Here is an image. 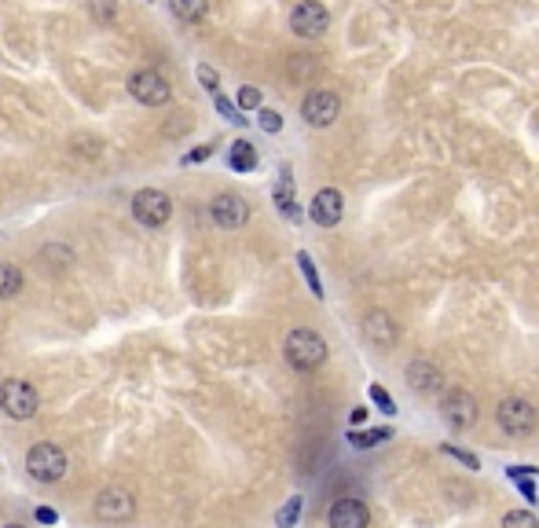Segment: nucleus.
<instances>
[{
  "mask_svg": "<svg viewBox=\"0 0 539 528\" xmlns=\"http://www.w3.org/2000/svg\"><path fill=\"white\" fill-rule=\"evenodd\" d=\"M301 507H305V499H301V495H290V499L283 502V510L276 514V524H279V528H293V524L301 521Z\"/></svg>",
  "mask_w": 539,
  "mask_h": 528,
  "instance_id": "aec40b11",
  "label": "nucleus"
},
{
  "mask_svg": "<svg viewBox=\"0 0 539 528\" xmlns=\"http://www.w3.org/2000/svg\"><path fill=\"white\" fill-rule=\"evenodd\" d=\"M298 264H301V272H305V279H308L312 294H315V297H323V283H320V272H315V264H312V257L305 254V249H301V254H298Z\"/></svg>",
  "mask_w": 539,
  "mask_h": 528,
  "instance_id": "5701e85b",
  "label": "nucleus"
},
{
  "mask_svg": "<svg viewBox=\"0 0 539 528\" xmlns=\"http://www.w3.org/2000/svg\"><path fill=\"white\" fill-rule=\"evenodd\" d=\"M327 22H330V15H327V8L320 4V0H301V4L293 8V15H290V27H293L298 37H320L327 30Z\"/></svg>",
  "mask_w": 539,
  "mask_h": 528,
  "instance_id": "9d476101",
  "label": "nucleus"
},
{
  "mask_svg": "<svg viewBox=\"0 0 539 528\" xmlns=\"http://www.w3.org/2000/svg\"><path fill=\"white\" fill-rule=\"evenodd\" d=\"M371 400L385 411V415H397V404H393V396H389L382 386H371Z\"/></svg>",
  "mask_w": 539,
  "mask_h": 528,
  "instance_id": "c85d7f7f",
  "label": "nucleus"
},
{
  "mask_svg": "<svg viewBox=\"0 0 539 528\" xmlns=\"http://www.w3.org/2000/svg\"><path fill=\"white\" fill-rule=\"evenodd\" d=\"M257 125H261L264 133H279V129H283V118H279L276 111H268V107H264V111L257 114Z\"/></svg>",
  "mask_w": 539,
  "mask_h": 528,
  "instance_id": "bb28decb",
  "label": "nucleus"
},
{
  "mask_svg": "<svg viewBox=\"0 0 539 528\" xmlns=\"http://www.w3.org/2000/svg\"><path fill=\"white\" fill-rule=\"evenodd\" d=\"M129 92L143 107H162V103H169V96H173V88H169V81L158 70H136L129 81Z\"/></svg>",
  "mask_w": 539,
  "mask_h": 528,
  "instance_id": "6e6552de",
  "label": "nucleus"
},
{
  "mask_svg": "<svg viewBox=\"0 0 539 528\" xmlns=\"http://www.w3.org/2000/svg\"><path fill=\"white\" fill-rule=\"evenodd\" d=\"M513 485L521 488V495L525 499H535V488H532V477H513Z\"/></svg>",
  "mask_w": 539,
  "mask_h": 528,
  "instance_id": "473e14b6",
  "label": "nucleus"
},
{
  "mask_svg": "<svg viewBox=\"0 0 539 528\" xmlns=\"http://www.w3.org/2000/svg\"><path fill=\"white\" fill-rule=\"evenodd\" d=\"M349 422H353V425H363V422H367V408H353Z\"/></svg>",
  "mask_w": 539,
  "mask_h": 528,
  "instance_id": "c9c22d12",
  "label": "nucleus"
},
{
  "mask_svg": "<svg viewBox=\"0 0 539 528\" xmlns=\"http://www.w3.org/2000/svg\"><path fill=\"white\" fill-rule=\"evenodd\" d=\"M56 257V264H52V272H66L70 264H73V254L66 246H59V242H52V246H44L41 249V261H52Z\"/></svg>",
  "mask_w": 539,
  "mask_h": 528,
  "instance_id": "4be33fe9",
  "label": "nucleus"
},
{
  "mask_svg": "<svg viewBox=\"0 0 539 528\" xmlns=\"http://www.w3.org/2000/svg\"><path fill=\"white\" fill-rule=\"evenodd\" d=\"M194 73H199V81H202V88H209V92H216V85H220V78H216V70L213 66H199V70H194Z\"/></svg>",
  "mask_w": 539,
  "mask_h": 528,
  "instance_id": "c756f323",
  "label": "nucleus"
},
{
  "mask_svg": "<svg viewBox=\"0 0 539 528\" xmlns=\"http://www.w3.org/2000/svg\"><path fill=\"white\" fill-rule=\"evenodd\" d=\"M133 217L140 224H147V228H162V224L173 217V198H169L165 191H158V187H143L133 198Z\"/></svg>",
  "mask_w": 539,
  "mask_h": 528,
  "instance_id": "423d86ee",
  "label": "nucleus"
},
{
  "mask_svg": "<svg viewBox=\"0 0 539 528\" xmlns=\"http://www.w3.org/2000/svg\"><path fill=\"white\" fill-rule=\"evenodd\" d=\"M496 418H499V430L510 433V437H528L539 425V411L528 404L525 396H506L503 404L496 408Z\"/></svg>",
  "mask_w": 539,
  "mask_h": 528,
  "instance_id": "f03ea898",
  "label": "nucleus"
},
{
  "mask_svg": "<svg viewBox=\"0 0 539 528\" xmlns=\"http://www.w3.org/2000/svg\"><path fill=\"white\" fill-rule=\"evenodd\" d=\"M367 521H371V514H367V507L360 499H338L327 510L330 528H367Z\"/></svg>",
  "mask_w": 539,
  "mask_h": 528,
  "instance_id": "ddd939ff",
  "label": "nucleus"
},
{
  "mask_svg": "<svg viewBox=\"0 0 539 528\" xmlns=\"http://www.w3.org/2000/svg\"><path fill=\"white\" fill-rule=\"evenodd\" d=\"M0 408H4V415H8V418H15V422H27V418H34V415H37V408H41V396H37V389H34L30 382H22V379H8L4 386H0Z\"/></svg>",
  "mask_w": 539,
  "mask_h": 528,
  "instance_id": "7ed1b4c3",
  "label": "nucleus"
},
{
  "mask_svg": "<svg viewBox=\"0 0 539 528\" xmlns=\"http://www.w3.org/2000/svg\"><path fill=\"white\" fill-rule=\"evenodd\" d=\"M385 440H389V430H367V433L353 430V433H349V444H353V448H360V451H367V448H378V444H385Z\"/></svg>",
  "mask_w": 539,
  "mask_h": 528,
  "instance_id": "412c9836",
  "label": "nucleus"
},
{
  "mask_svg": "<svg viewBox=\"0 0 539 528\" xmlns=\"http://www.w3.org/2000/svg\"><path fill=\"white\" fill-rule=\"evenodd\" d=\"M363 334L371 338L375 345H382V348H389L397 341V323L389 319V312H382V309H375V312H367V319H363Z\"/></svg>",
  "mask_w": 539,
  "mask_h": 528,
  "instance_id": "2eb2a0df",
  "label": "nucleus"
},
{
  "mask_svg": "<svg viewBox=\"0 0 539 528\" xmlns=\"http://www.w3.org/2000/svg\"><path fill=\"white\" fill-rule=\"evenodd\" d=\"M169 8L180 22H199L209 11V0H169Z\"/></svg>",
  "mask_w": 539,
  "mask_h": 528,
  "instance_id": "f3484780",
  "label": "nucleus"
},
{
  "mask_svg": "<svg viewBox=\"0 0 539 528\" xmlns=\"http://www.w3.org/2000/svg\"><path fill=\"white\" fill-rule=\"evenodd\" d=\"M92 510H95V517L107 521V524H121V521H133L136 499L125 488H103L100 495H95V507Z\"/></svg>",
  "mask_w": 539,
  "mask_h": 528,
  "instance_id": "0eeeda50",
  "label": "nucleus"
},
{
  "mask_svg": "<svg viewBox=\"0 0 539 528\" xmlns=\"http://www.w3.org/2000/svg\"><path fill=\"white\" fill-rule=\"evenodd\" d=\"M261 107V88L247 85V88H239V111H257Z\"/></svg>",
  "mask_w": 539,
  "mask_h": 528,
  "instance_id": "393cba45",
  "label": "nucleus"
},
{
  "mask_svg": "<svg viewBox=\"0 0 539 528\" xmlns=\"http://www.w3.org/2000/svg\"><path fill=\"white\" fill-rule=\"evenodd\" d=\"M37 521H41V524H56V521H59V514H56L52 507H41V510H37Z\"/></svg>",
  "mask_w": 539,
  "mask_h": 528,
  "instance_id": "72a5a7b5",
  "label": "nucleus"
},
{
  "mask_svg": "<svg viewBox=\"0 0 539 528\" xmlns=\"http://www.w3.org/2000/svg\"><path fill=\"white\" fill-rule=\"evenodd\" d=\"M254 165H257V150H254V143H250V140H235V143H232V169L250 172Z\"/></svg>",
  "mask_w": 539,
  "mask_h": 528,
  "instance_id": "a211bd4d",
  "label": "nucleus"
},
{
  "mask_svg": "<svg viewBox=\"0 0 539 528\" xmlns=\"http://www.w3.org/2000/svg\"><path fill=\"white\" fill-rule=\"evenodd\" d=\"M8 528H22V524H8Z\"/></svg>",
  "mask_w": 539,
  "mask_h": 528,
  "instance_id": "e433bc0d",
  "label": "nucleus"
},
{
  "mask_svg": "<svg viewBox=\"0 0 539 528\" xmlns=\"http://www.w3.org/2000/svg\"><path fill=\"white\" fill-rule=\"evenodd\" d=\"M506 473H510V481H513V477H535L539 470H535V466H510Z\"/></svg>",
  "mask_w": 539,
  "mask_h": 528,
  "instance_id": "f704fd0d",
  "label": "nucleus"
},
{
  "mask_svg": "<svg viewBox=\"0 0 539 528\" xmlns=\"http://www.w3.org/2000/svg\"><path fill=\"white\" fill-rule=\"evenodd\" d=\"M92 11L100 15L103 22H110L114 19V0H92Z\"/></svg>",
  "mask_w": 539,
  "mask_h": 528,
  "instance_id": "2f4dec72",
  "label": "nucleus"
},
{
  "mask_svg": "<svg viewBox=\"0 0 539 528\" xmlns=\"http://www.w3.org/2000/svg\"><path fill=\"white\" fill-rule=\"evenodd\" d=\"M440 415H444V422L452 425V430H470V425L481 418V408L470 389H448L444 396H440Z\"/></svg>",
  "mask_w": 539,
  "mask_h": 528,
  "instance_id": "39448f33",
  "label": "nucleus"
},
{
  "mask_svg": "<svg viewBox=\"0 0 539 528\" xmlns=\"http://www.w3.org/2000/svg\"><path fill=\"white\" fill-rule=\"evenodd\" d=\"M66 466H70L66 463V451L56 448V444H37V448H30V455H27V470H30L34 481H41V485L63 481Z\"/></svg>",
  "mask_w": 539,
  "mask_h": 528,
  "instance_id": "20e7f679",
  "label": "nucleus"
},
{
  "mask_svg": "<svg viewBox=\"0 0 539 528\" xmlns=\"http://www.w3.org/2000/svg\"><path fill=\"white\" fill-rule=\"evenodd\" d=\"M341 114V103H338V96L334 92H308L305 96V103H301V118L308 125H315V129H327V125H334Z\"/></svg>",
  "mask_w": 539,
  "mask_h": 528,
  "instance_id": "1a4fd4ad",
  "label": "nucleus"
},
{
  "mask_svg": "<svg viewBox=\"0 0 539 528\" xmlns=\"http://www.w3.org/2000/svg\"><path fill=\"white\" fill-rule=\"evenodd\" d=\"M283 352H286V363L293 371H315V367H323V360H327V341L315 331H308V326H298V331L286 334Z\"/></svg>",
  "mask_w": 539,
  "mask_h": 528,
  "instance_id": "f257e3e1",
  "label": "nucleus"
},
{
  "mask_svg": "<svg viewBox=\"0 0 539 528\" xmlns=\"http://www.w3.org/2000/svg\"><path fill=\"white\" fill-rule=\"evenodd\" d=\"M503 528H539V521L528 514V510H510L503 517Z\"/></svg>",
  "mask_w": 539,
  "mask_h": 528,
  "instance_id": "b1692460",
  "label": "nucleus"
},
{
  "mask_svg": "<svg viewBox=\"0 0 539 528\" xmlns=\"http://www.w3.org/2000/svg\"><path fill=\"white\" fill-rule=\"evenodd\" d=\"M444 455H452V459H459L467 470H477L481 463H477V455H470V451H462V448H455V444H444Z\"/></svg>",
  "mask_w": 539,
  "mask_h": 528,
  "instance_id": "cd10ccee",
  "label": "nucleus"
},
{
  "mask_svg": "<svg viewBox=\"0 0 539 528\" xmlns=\"http://www.w3.org/2000/svg\"><path fill=\"white\" fill-rule=\"evenodd\" d=\"M312 220L320 224V228H334V224L341 220V213H345V198H341V191L334 187H323L320 195L312 198Z\"/></svg>",
  "mask_w": 539,
  "mask_h": 528,
  "instance_id": "f8f14e48",
  "label": "nucleus"
},
{
  "mask_svg": "<svg viewBox=\"0 0 539 528\" xmlns=\"http://www.w3.org/2000/svg\"><path fill=\"white\" fill-rule=\"evenodd\" d=\"M407 386H411L414 393L429 396V393H440V389H444V374H440V367L429 363V360H411V367H407Z\"/></svg>",
  "mask_w": 539,
  "mask_h": 528,
  "instance_id": "4468645a",
  "label": "nucleus"
},
{
  "mask_svg": "<svg viewBox=\"0 0 539 528\" xmlns=\"http://www.w3.org/2000/svg\"><path fill=\"white\" fill-rule=\"evenodd\" d=\"M209 155H213V147L206 143V147H194V150H191V155H184L180 162H184V165H194V162H206Z\"/></svg>",
  "mask_w": 539,
  "mask_h": 528,
  "instance_id": "7c9ffc66",
  "label": "nucleus"
},
{
  "mask_svg": "<svg viewBox=\"0 0 539 528\" xmlns=\"http://www.w3.org/2000/svg\"><path fill=\"white\" fill-rule=\"evenodd\" d=\"M216 114H220V118H224V121H235V125H247V118H242V114H239V107H235V103H228V99H224V96H216Z\"/></svg>",
  "mask_w": 539,
  "mask_h": 528,
  "instance_id": "a878e982",
  "label": "nucleus"
},
{
  "mask_svg": "<svg viewBox=\"0 0 539 528\" xmlns=\"http://www.w3.org/2000/svg\"><path fill=\"white\" fill-rule=\"evenodd\" d=\"M22 290V272L8 261H0V297H15Z\"/></svg>",
  "mask_w": 539,
  "mask_h": 528,
  "instance_id": "6ab92c4d",
  "label": "nucleus"
},
{
  "mask_svg": "<svg viewBox=\"0 0 539 528\" xmlns=\"http://www.w3.org/2000/svg\"><path fill=\"white\" fill-rule=\"evenodd\" d=\"M276 206H279V213H283L286 220H298V217H301L298 198H293V180H290V169H286V165H283L279 184H276Z\"/></svg>",
  "mask_w": 539,
  "mask_h": 528,
  "instance_id": "dca6fc26",
  "label": "nucleus"
},
{
  "mask_svg": "<svg viewBox=\"0 0 539 528\" xmlns=\"http://www.w3.org/2000/svg\"><path fill=\"white\" fill-rule=\"evenodd\" d=\"M209 213H213V220L220 224V228H242V224L250 220L247 198H239V195H216Z\"/></svg>",
  "mask_w": 539,
  "mask_h": 528,
  "instance_id": "9b49d317",
  "label": "nucleus"
}]
</instances>
